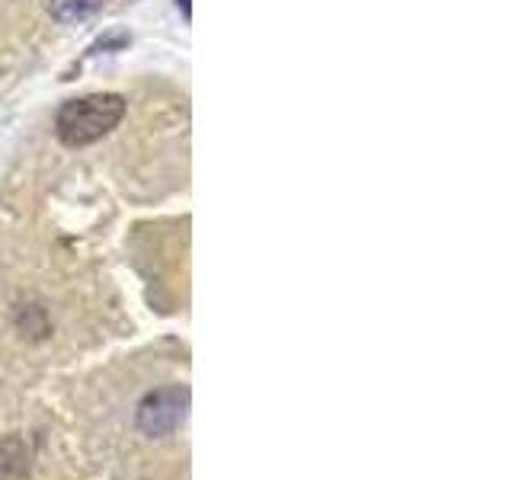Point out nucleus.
<instances>
[{
  "instance_id": "1",
  "label": "nucleus",
  "mask_w": 512,
  "mask_h": 480,
  "mask_svg": "<svg viewBox=\"0 0 512 480\" xmlns=\"http://www.w3.org/2000/svg\"><path fill=\"white\" fill-rule=\"evenodd\" d=\"M125 116V100L119 93H93L68 100L55 116V132L68 148H84L106 138Z\"/></svg>"
},
{
  "instance_id": "2",
  "label": "nucleus",
  "mask_w": 512,
  "mask_h": 480,
  "mask_svg": "<svg viewBox=\"0 0 512 480\" xmlns=\"http://www.w3.org/2000/svg\"><path fill=\"white\" fill-rule=\"evenodd\" d=\"M106 4V0H48V13L55 16L58 23H77L84 16L96 13Z\"/></svg>"
},
{
  "instance_id": "3",
  "label": "nucleus",
  "mask_w": 512,
  "mask_h": 480,
  "mask_svg": "<svg viewBox=\"0 0 512 480\" xmlns=\"http://www.w3.org/2000/svg\"><path fill=\"white\" fill-rule=\"evenodd\" d=\"M180 4H183V13L189 16V0H180Z\"/></svg>"
}]
</instances>
